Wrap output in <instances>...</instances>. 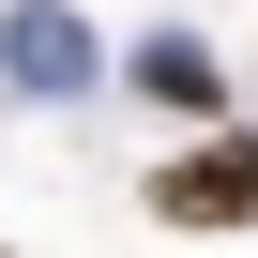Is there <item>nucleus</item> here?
<instances>
[{
  "label": "nucleus",
  "mask_w": 258,
  "mask_h": 258,
  "mask_svg": "<svg viewBox=\"0 0 258 258\" xmlns=\"http://www.w3.org/2000/svg\"><path fill=\"white\" fill-rule=\"evenodd\" d=\"M137 198H152V228H198V243H213V228H258V137H243V121H213V137L167 152Z\"/></svg>",
  "instance_id": "obj_1"
},
{
  "label": "nucleus",
  "mask_w": 258,
  "mask_h": 258,
  "mask_svg": "<svg viewBox=\"0 0 258 258\" xmlns=\"http://www.w3.org/2000/svg\"><path fill=\"white\" fill-rule=\"evenodd\" d=\"M91 76H106L91 16H61V0H16V16H0V91H31V106H76Z\"/></svg>",
  "instance_id": "obj_2"
},
{
  "label": "nucleus",
  "mask_w": 258,
  "mask_h": 258,
  "mask_svg": "<svg viewBox=\"0 0 258 258\" xmlns=\"http://www.w3.org/2000/svg\"><path fill=\"white\" fill-rule=\"evenodd\" d=\"M121 76H137L152 106H182V121H213V106H228V61H213L198 31H137V61H121Z\"/></svg>",
  "instance_id": "obj_3"
},
{
  "label": "nucleus",
  "mask_w": 258,
  "mask_h": 258,
  "mask_svg": "<svg viewBox=\"0 0 258 258\" xmlns=\"http://www.w3.org/2000/svg\"><path fill=\"white\" fill-rule=\"evenodd\" d=\"M0 258H16V243H0Z\"/></svg>",
  "instance_id": "obj_4"
}]
</instances>
